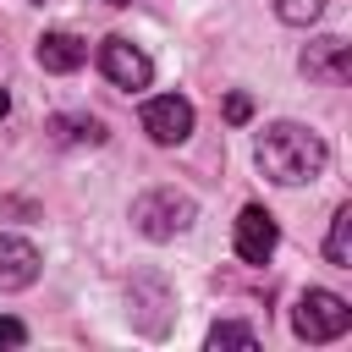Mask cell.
<instances>
[{
    "label": "cell",
    "mask_w": 352,
    "mask_h": 352,
    "mask_svg": "<svg viewBox=\"0 0 352 352\" xmlns=\"http://www.w3.org/2000/svg\"><path fill=\"white\" fill-rule=\"evenodd\" d=\"M253 160H258V170H264L275 187H302V182H314V176L330 165V148H324V138H319L314 126H302V121H275V126L258 132Z\"/></svg>",
    "instance_id": "obj_1"
},
{
    "label": "cell",
    "mask_w": 352,
    "mask_h": 352,
    "mask_svg": "<svg viewBox=\"0 0 352 352\" xmlns=\"http://www.w3.org/2000/svg\"><path fill=\"white\" fill-rule=\"evenodd\" d=\"M192 220H198V204H192L187 192H176V187H148V192L132 204V226H138L148 242H170V236H182Z\"/></svg>",
    "instance_id": "obj_2"
},
{
    "label": "cell",
    "mask_w": 352,
    "mask_h": 352,
    "mask_svg": "<svg viewBox=\"0 0 352 352\" xmlns=\"http://www.w3.org/2000/svg\"><path fill=\"white\" fill-rule=\"evenodd\" d=\"M292 330H297L302 341H336V336L352 330V308H346V297L314 286V292L297 297V308H292Z\"/></svg>",
    "instance_id": "obj_3"
},
{
    "label": "cell",
    "mask_w": 352,
    "mask_h": 352,
    "mask_svg": "<svg viewBox=\"0 0 352 352\" xmlns=\"http://www.w3.org/2000/svg\"><path fill=\"white\" fill-rule=\"evenodd\" d=\"M99 66H104V77H110L116 88H126V94L148 88V77H154V60H148L132 38H121V33L99 44Z\"/></svg>",
    "instance_id": "obj_4"
},
{
    "label": "cell",
    "mask_w": 352,
    "mask_h": 352,
    "mask_svg": "<svg viewBox=\"0 0 352 352\" xmlns=\"http://www.w3.org/2000/svg\"><path fill=\"white\" fill-rule=\"evenodd\" d=\"M143 132H148L154 143H187V132H192V104H187L182 94L148 99V104H143Z\"/></svg>",
    "instance_id": "obj_5"
},
{
    "label": "cell",
    "mask_w": 352,
    "mask_h": 352,
    "mask_svg": "<svg viewBox=\"0 0 352 352\" xmlns=\"http://www.w3.org/2000/svg\"><path fill=\"white\" fill-rule=\"evenodd\" d=\"M275 242H280L275 214H270V209H258V204H248V209L236 214V258H242V264H270Z\"/></svg>",
    "instance_id": "obj_6"
},
{
    "label": "cell",
    "mask_w": 352,
    "mask_h": 352,
    "mask_svg": "<svg viewBox=\"0 0 352 352\" xmlns=\"http://www.w3.org/2000/svg\"><path fill=\"white\" fill-rule=\"evenodd\" d=\"M38 270H44V258H38V248H33L28 236H0V292L33 286Z\"/></svg>",
    "instance_id": "obj_7"
},
{
    "label": "cell",
    "mask_w": 352,
    "mask_h": 352,
    "mask_svg": "<svg viewBox=\"0 0 352 352\" xmlns=\"http://www.w3.org/2000/svg\"><path fill=\"white\" fill-rule=\"evenodd\" d=\"M302 72L319 77V82H346V72H352V44H341V38H314V44L302 50Z\"/></svg>",
    "instance_id": "obj_8"
},
{
    "label": "cell",
    "mask_w": 352,
    "mask_h": 352,
    "mask_svg": "<svg viewBox=\"0 0 352 352\" xmlns=\"http://www.w3.org/2000/svg\"><path fill=\"white\" fill-rule=\"evenodd\" d=\"M88 60V44L77 33H44L38 38V66L44 72H77Z\"/></svg>",
    "instance_id": "obj_9"
},
{
    "label": "cell",
    "mask_w": 352,
    "mask_h": 352,
    "mask_svg": "<svg viewBox=\"0 0 352 352\" xmlns=\"http://www.w3.org/2000/svg\"><path fill=\"white\" fill-rule=\"evenodd\" d=\"M50 143H104V126L94 116H50Z\"/></svg>",
    "instance_id": "obj_10"
},
{
    "label": "cell",
    "mask_w": 352,
    "mask_h": 352,
    "mask_svg": "<svg viewBox=\"0 0 352 352\" xmlns=\"http://www.w3.org/2000/svg\"><path fill=\"white\" fill-rule=\"evenodd\" d=\"M324 258H330L336 270H352V204H341V209H336L330 236H324Z\"/></svg>",
    "instance_id": "obj_11"
},
{
    "label": "cell",
    "mask_w": 352,
    "mask_h": 352,
    "mask_svg": "<svg viewBox=\"0 0 352 352\" xmlns=\"http://www.w3.org/2000/svg\"><path fill=\"white\" fill-rule=\"evenodd\" d=\"M319 11H324V0H275V16H280V22H292V28L319 22Z\"/></svg>",
    "instance_id": "obj_12"
},
{
    "label": "cell",
    "mask_w": 352,
    "mask_h": 352,
    "mask_svg": "<svg viewBox=\"0 0 352 352\" xmlns=\"http://www.w3.org/2000/svg\"><path fill=\"white\" fill-rule=\"evenodd\" d=\"M209 346H258V330H253V324H231V319H226V324H214V330H209Z\"/></svg>",
    "instance_id": "obj_13"
},
{
    "label": "cell",
    "mask_w": 352,
    "mask_h": 352,
    "mask_svg": "<svg viewBox=\"0 0 352 352\" xmlns=\"http://www.w3.org/2000/svg\"><path fill=\"white\" fill-rule=\"evenodd\" d=\"M248 116H253V99H248V94H226V121H231V126H242Z\"/></svg>",
    "instance_id": "obj_14"
},
{
    "label": "cell",
    "mask_w": 352,
    "mask_h": 352,
    "mask_svg": "<svg viewBox=\"0 0 352 352\" xmlns=\"http://www.w3.org/2000/svg\"><path fill=\"white\" fill-rule=\"evenodd\" d=\"M22 341H28L22 319H0V346H22Z\"/></svg>",
    "instance_id": "obj_15"
},
{
    "label": "cell",
    "mask_w": 352,
    "mask_h": 352,
    "mask_svg": "<svg viewBox=\"0 0 352 352\" xmlns=\"http://www.w3.org/2000/svg\"><path fill=\"white\" fill-rule=\"evenodd\" d=\"M6 110H11V99H6V88H0V116H6Z\"/></svg>",
    "instance_id": "obj_16"
},
{
    "label": "cell",
    "mask_w": 352,
    "mask_h": 352,
    "mask_svg": "<svg viewBox=\"0 0 352 352\" xmlns=\"http://www.w3.org/2000/svg\"><path fill=\"white\" fill-rule=\"evenodd\" d=\"M104 6H132V0H104Z\"/></svg>",
    "instance_id": "obj_17"
},
{
    "label": "cell",
    "mask_w": 352,
    "mask_h": 352,
    "mask_svg": "<svg viewBox=\"0 0 352 352\" xmlns=\"http://www.w3.org/2000/svg\"><path fill=\"white\" fill-rule=\"evenodd\" d=\"M28 6H44V0H28Z\"/></svg>",
    "instance_id": "obj_18"
}]
</instances>
